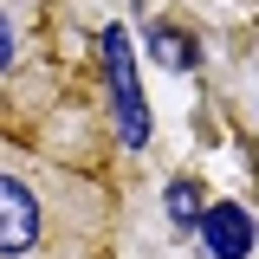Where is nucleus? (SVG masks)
<instances>
[{
  "label": "nucleus",
  "mask_w": 259,
  "mask_h": 259,
  "mask_svg": "<svg viewBox=\"0 0 259 259\" xmlns=\"http://www.w3.org/2000/svg\"><path fill=\"white\" fill-rule=\"evenodd\" d=\"M123 194L91 162L0 130V259H117Z\"/></svg>",
  "instance_id": "nucleus-1"
},
{
  "label": "nucleus",
  "mask_w": 259,
  "mask_h": 259,
  "mask_svg": "<svg viewBox=\"0 0 259 259\" xmlns=\"http://www.w3.org/2000/svg\"><path fill=\"white\" fill-rule=\"evenodd\" d=\"M65 0H0V130L52 149L65 117H91L65 59Z\"/></svg>",
  "instance_id": "nucleus-2"
},
{
  "label": "nucleus",
  "mask_w": 259,
  "mask_h": 259,
  "mask_svg": "<svg viewBox=\"0 0 259 259\" xmlns=\"http://www.w3.org/2000/svg\"><path fill=\"white\" fill-rule=\"evenodd\" d=\"M104 71H110V97H117V136L130 149L149 143V110H143V91H136V65H130V39L117 26L104 32Z\"/></svg>",
  "instance_id": "nucleus-3"
},
{
  "label": "nucleus",
  "mask_w": 259,
  "mask_h": 259,
  "mask_svg": "<svg viewBox=\"0 0 259 259\" xmlns=\"http://www.w3.org/2000/svg\"><path fill=\"white\" fill-rule=\"evenodd\" d=\"M201 233H207V253L214 259H246L253 253V214L233 207V201L207 207V214H201Z\"/></svg>",
  "instance_id": "nucleus-4"
},
{
  "label": "nucleus",
  "mask_w": 259,
  "mask_h": 259,
  "mask_svg": "<svg viewBox=\"0 0 259 259\" xmlns=\"http://www.w3.org/2000/svg\"><path fill=\"white\" fill-rule=\"evenodd\" d=\"M168 214H175L182 227L201 214V188H194V175H175V182H168Z\"/></svg>",
  "instance_id": "nucleus-5"
},
{
  "label": "nucleus",
  "mask_w": 259,
  "mask_h": 259,
  "mask_svg": "<svg viewBox=\"0 0 259 259\" xmlns=\"http://www.w3.org/2000/svg\"><path fill=\"white\" fill-rule=\"evenodd\" d=\"M156 46H162V59H168V65H188V59H194V46H188V32H182V39H175V32H168V26H156Z\"/></svg>",
  "instance_id": "nucleus-6"
}]
</instances>
